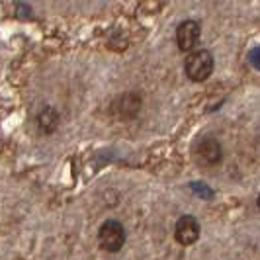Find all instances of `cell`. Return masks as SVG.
<instances>
[{
  "instance_id": "obj_1",
  "label": "cell",
  "mask_w": 260,
  "mask_h": 260,
  "mask_svg": "<svg viewBox=\"0 0 260 260\" xmlns=\"http://www.w3.org/2000/svg\"><path fill=\"white\" fill-rule=\"evenodd\" d=\"M184 71L190 80L194 82H202L213 73V55L208 49H200V51L190 53L186 57L184 63Z\"/></svg>"
},
{
  "instance_id": "obj_2",
  "label": "cell",
  "mask_w": 260,
  "mask_h": 260,
  "mask_svg": "<svg viewBox=\"0 0 260 260\" xmlns=\"http://www.w3.org/2000/svg\"><path fill=\"white\" fill-rule=\"evenodd\" d=\"M98 243L108 252H117L125 243V229L119 221H106L98 231Z\"/></svg>"
},
{
  "instance_id": "obj_3",
  "label": "cell",
  "mask_w": 260,
  "mask_h": 260,
  "mask_svg": "<svg viewBox=\"0 0 260 260\" xmlns=\"http://www.w3.org/2000/svg\"><path fill=\"white\" fill-rule=\"evenodd\" d=\"M221 145L213 137H204L196 145V160L204 167H213L221 160Z\"/></svg>"
},
{
  "instance_id": "obj_4",
  "label": "cell",
  "mask_w": 260,
  "mask_h": 260,
  "mask_svg": "<svg viewBox=\"0 0 260 260\" xmlns=\"http://www.w3.org/2000/svg\"><path fill=\"white\" fill-rule=\"evenodd\" d=\"M200 237V223L196 217L192 215H182L178 221H176V227H174V239L188 247V245H194Z\"/></svg>"
},
{
  "instance_id": "obj_5",
  "label": "cell",
  "mask_w": 260,
  "mask_h": 260,
  "mask_svg": "<svg viewBox=\"0 0 260 260\" xmlns=\"http://www.w3.org/2000/svg\"><path fill=\"white\" fill-rule=\"evenodd\" d=\"M200 36H202V29H200L198 22L194 20L182 22L176 29V43H178L180 51H192L200 41Z\"/></svg>"
},
{
  "instance_id": "obj_6",
  "label": "cell",
  "mask_w": 260,
  "mask_h": 260,
  "mask_svg": "<svg viewBox=\"0 0 260 260\" xmlns=\"http://www.w3.org/2000/svg\"><path fill=\"white\" fill-rule=\"evenodd\" d=\"M139 108H141V96L129 92V94L119 96L116 102L112 104V116L121 119V121H125V119H131V117L135 116L139 112Z\"/></svg>"
},
{
  "instance_id": "obj_7",
  "label": "cell",
  "mask_w": 260,
  "mask_h": 260,
  "mask_svg": "<svg viewBox=\"0 0 260 260\" xmlns=\"http://www.w3.org/2000/svg\"><path fill=\"white\" fill-rule=\"evenodd\" d=\"M38 123L39 129L43 131V133H53V131L57 129V125H59V116H57V112L53 110L51 106H47V108H43L39 112Z\"/></svg>"
},
{
  "instance_id": "obj_8",
  "label": "cell",
  "mask_w": 260,
  "mask_h": 260,
  "mask_svg": "<svg viewBox=\"0 0 260 260\" xmlns=\"http://www.w3.org/2000/svg\"><path fill=\"white\" fill-rule=\"evenodd\" d=\"M190 188H192L198 196H202L204 200H211V198H213V190H211V188H208L204 182H192V184H190Z\"/></svg>"
},
{
  "instance_id": "obj_9",
  "label": "cell",
  "mask_w": 260,
  "mask_h": 260,
  "mask_svg": "<svg viewBox=\"0 0 260 260\" xmlns=\"http://www.w3.org/2000/svg\"><path fill=\"white\" fill-rule=\"evenodd\" d=\"M250 61H252V65H254V69H260V63H258V49H252V53H250Z\"/></svg>"
}]
</instances>
